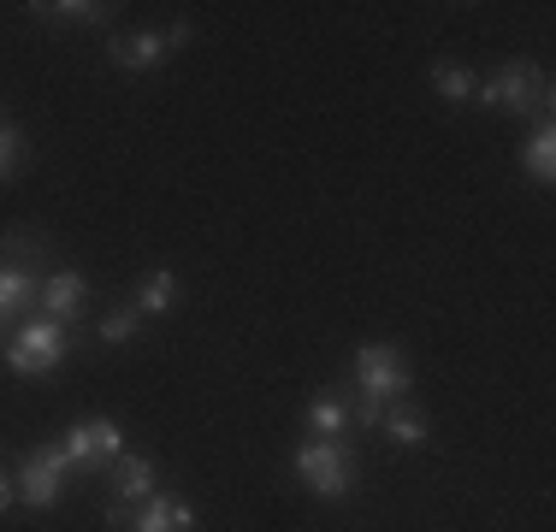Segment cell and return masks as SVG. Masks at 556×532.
<instances>
[{
  "label": "cell",
  "mask_w": 556,
  "mask_h": 532,
  "mask_svg": "<svg viewBox=\"0 0 556 532\" xmlns=\"http://www.w3.org/2000/svg\"><path fill=\"white\" fill-rule=\"evenodd\" d=\"M42 255H48L42 237H30V231L0 237V326L42 308V278H48Z\"/></svg>",
  "instance_id": "cell-1"
},
{
  "label": "cell",
  "mask_w": 556,
  "mask_h": 532,
  "mask_svg": "<svg viewBox=\"0 0 556 532\" xmlns=\"http://www.w3.org/2000/svg\"><path fill=\"white\" fill-rule=\"evenodd\" d=\"M473 96L497 113H533V118H551V77L539 72L533 60H503L485 84H473Z\"/></svg>",
  "instance_id": "cell-2"
},
{
  "label": "cell",
  "mask_w": 556,
  "mask_h": 532,
  "mask_svg": "<svg viewBox=\"0 0 556 532\" xmlns=\"http://www.w3.org/2000/svg\"><path fill=\"white\" fill-rule=\"evenodd\" d=\"M408 384H415V372H408V355L396 343H362L355 350V396L362 403L391 408L408 396Z\"/></svg>",
  "instance_id": "cell-3"
},
{
  "label": "cell",
  "mask_w": 556,
  "mask_h": 532,
  "mask_svg": "<svg viewBox=\"0 0 556 532\" xmlns=\"http://www.w3.org/2000/svg\"><path fill=\"white\" fill-rule=\"evenodd\" d=\"M72 350H77L72 326H60V319L42 314V319H30V326L7 343V367L24 372V379H42V372L65 367V355H72Z\"/></svg>",
  "instance_id": "cell-4"
},
{
  "label": "cell",
  "mask_w": 556,
  "mask_h": 532,
  "mask_svg": "<svg viewBox=\"0 0 556 532\" xmlns=\"http://www.w3.org/2000/svg\"><path fill=\"white\" fill-rule=\"evenodd\" d=\"M60 456L72 473H108L113 461L125 456V432H118V420H108V415H89V420L65 426Z\"/></svg>",
  "instance_id": "cell-5"
},
{
  "label": "cell",
  "mask_w": 556,
  "mask_h": 532,
  "mask_svg": "<svg viewBox=\"0 0 556 532\" xmlns=\"http://www.w3.org/2000/svg\"><path fill=\"white\" fill-rule=\"evenodd\" d=\"M296 473L308 479V491L343 503L355 491V449L343 444V438H308V444L296 449Z\"/></svg>",
  "instance_id": "cell-6"
},
{
  "label": "cell",
  "mask_w": 556,
  "mask_h": 532,
  "mask_svg": "<svg viewBox=\"0 0 556 532\" xmlns=\"http://www.w3.org/2000/svg\"><path fill=\"white\" fill-rule=\"evenodd\" d=\"M65 456H60V444H36V449H24V461H18V503L24 509H54V503L65 497Z\"/></svg>",
  "instance_id": "cell-7"
},
{
  "label": "cell",
  "mask_w": 556,
  "mask_h": 532,
  "mask_svg": "<svg viewBox=\"0 0 556 532\" xmlns=\"http://www.w3.org/2000/svg\"><path fill=\"white\" fill-rule=\"evenodd\" d=\"M84 302H89V278L77 273V266H60V273L42 278V314H48V319L72 326V319L84 314Z\"/></svg>",
  "instance_id": "cell-8"
},
{
  "label": "cell",
  "mask_w": 556,
  "mask_h": 532,
  "mask_svg": "<svg viewBox=\"0 0 556 532\" xmlns=\"http://www.w3.org/2000/svg\"><path fill=\"white\" fill-rule=\"evenodd\" d=\"M108 485H113V503L142 509V503L154 497V461L149 456H118L113 468H108Z\"/></svg>",
  "instance_id": "cell-9"
},
{
  "label": "cell",
  "mask_w": 556,
  "mask_h": 532,
  "mask_svg": "<svg viewBox=\"0 0 556 532\" xmlns=\"http://www.w3.org/2000/svg\"><path fill=\"white\" fill-rule=\"evenodd\" d=\"M130 532H195V509H190L184 497H166V491H154V497L137 509Z\"/></svg>",
  "instance_id": "cell-10"
},
{
  "label": "cell",
  "mask_w": 556,
  "mask_h": 532,
  "mask_svg": "<svg viewBox=\"0 0 556 532\" xmlns=\"http://www.w3.org/2000/svg\"><path fill=\"white\" fill-rule=\"evenodd\" d=\"M379 432H386L396 449H420V444H432V426H427V415H420V408L408 403V396H403V403H391L386 415H379Z\"/></svg>",
  "instance_id": "cell-11"
},
{
  "label": "cell",
  "mask_w": 556,
  "mask_h": 532,
  "mask_svg": "<svg viewBox=\"0 0 556 532\" xmlns=\"http://www.w3.org/2000/svg\"><path fill=\"white\" fill-rule=\"evenodd\" d=\"M113 65L118 72H154V65L166 60V36L154 30H137V36H113Z\"/></svg>",
  "instance_id": "cell-12"
},
{
  "label": "cell",
  "mask_w": 556,
  "mask_h": 532,
  "mask_svg": "<svg viewBox=\"0 0 556 532\" xmlns=\"http://www.w3.org/2000/svg\"><path fill=\"white\" fill-rule=\"evenodd\" d=\"M521 172L533 183H551L556 178V125H551V118H539V130L521 142Z\"/></svg>",
  "instance_id": "cell-13"
},
{
  "label": "cell",
  "mask_w": 556,
  "mask_h": 532,
  "mask_svg": "<svg viewBox=\"0 0 556 532\" xmlns=\"http://www.w3.org/2000/svg\"><path fill=\"white\" fill-rule=\"evenodd\" d=\"M308 432L314 438H343L350 432V396L343 391H320L308 403Z\"/></svg>",
  "instance_id": "cell-14"
},
{
  "label": "cell",
  "mask_w": 556,
  "mask_h": 532,
  "mask_svg": "<svg viewBox=\"0 0 556 532\" xmlns=\"http://www.w3.org/2000/svg\"><path fill=\"white\" fill-rule=\"evenodd\" d=\"M30 12L42 24H108L113 18V7H89V0H54V7H48V0H36Z\"/></svg>",
  "instance_id": "cell-15"
},
{
  "label": "cell",
  "mask_w": 556,
  "mask_h": 532,
  "mask_svg": "<svg viewBox=\"0 0 556 532\" xmlns=\"http://www.w3.org/2000/svg\"><path fill=\"white\" fill-rule=\"evenodd\" d=\"M172 296H178V278H172L166 266H161V273H149V278L137 284L130 308H137V314H166V308H172Z\"/></svg>",
  "instance_id": "cell-16"
},
{
  "label": "cell",
  "mask_w": 556,
  "mask_h": 532,
  "mask_svg": "<svg viewBox=\"0 0 556 532\" xmlns=\"http://www.w3.org/2000/svg\"><path fill=\"white\" fill-rule=\"evenodd\" d=\"M432 89H439L444 101H473V72L468 65H432Z\"/></svg>",
  "instance_id": "cell-17"
},
{
  "label": "cell",
  "mask_w": 556,
  "mask_h": 532,
  "mask_svg": "<svg viewBox=\"0 0 556 532\" xmlns=\"http://www.w3.org/2000/svg\"><path fill=\"white\" fill-rule=\"evenodd\" d=\"M137 308H130V302H125V308H113L108 319H101V343H108V350H118V343H130V331H137Z\"/></svg>",
  "instance_id": "cell-18"
},
{
  "label": "cell",
  "mask_w": 556,
  "mask_h": 532,
  "mask_svg": "<svg viewBox=\"0 0 556 532\" xmlns=\"http://www.w3.org/2000/svg\"><path fill=\"white\" fill-rule=\"evenodd\" d=\"M18 166H24V130L18 125H0V178H12Z\"/></svg>",
  "instance_id": "cell-19"
},
{
  "label": "cell",
  "mask_w": 556,
  "mask_h": 532,
  "mask_svg": "<svg viewBox=\"0 0 556 532\" xmlns=\"http://www.w3.org/2000/svg\"><path fill=\"white\" fill-rule=\"evenodd\" d=\"M130 521H137V509H125V503L108 497V527H113V532H130Z\"/></svg>",
  "instance_id": "cell-20"
},
{
  "label": "cell",
  "mask_w": 556,
  "mask_h": 532,
  "mask_svg": "<svg viewBox=\"0 0 556 532\" xmlns=\"http://www.w3.org/2000/svg\"><path fill=\"white\" fill-rule=\"evenodd\" d=\"M190 18H178V24H172V30H166V48H184V42H190Z\"/></svg>",
  "instance_id": "cell-21"
},
{
  "label": "cell",
  "mask_w": 556,
  "mask_h": 532,
  "mask_svg": "<svg viewBox=\"0 0 556 532\" xmlns=\"http://www.w3.org/2000/svg\"><path fill=\"white\" fill-rule=\"evenodd\" d=\"M12 503H18V485H12L7 473H0V509H12Z\"/></svg>",
  "instance_id": "cell-22"
},
{
  "label": "cell",
  "mask_w": 556,
  "mask_h": 532,
  "mask_svg": "<svg viewBox=\"0 0 556 532\" xmlns=\"http://www.w3.org/2000/svg\"><path fill=\"white\" fill-rule=\"evenodd\" d=\"M0 125H7V106H0Z\"/></svg>",
  "instance_id": "cell-23"
}]
</instances>
